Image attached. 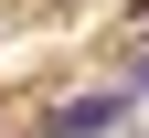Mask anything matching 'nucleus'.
I'll return each instance as SVG.
<instances>
[{"label":"nucleus","instance_id":"f257e3e1","mask_svg":"<svg viewBox=\"0 0 149 138\" xmlns=\"http://www.w3.org/2000/svg\"><path fill=\"white\" fill-rule=\"evenodd\" d=\"M128 106H139V85H107V96H74V106H53V128H43V138H107V128H117Z\"/></svg>","mask_w":149,"mask_h":138},{"label":"nucleus","instance_id":"f03ea898","mask_svg":"<svg viewBox=\"0 0 149 138\" xmlns=\"http://www.w3.org/2000/svg\"><path fill=\"white\" fill-rule=\"evenodd\" d=\"M139 96H149V53H139Z\"/></svg>","mask_w":149,"mask_h":138}]
</instances>
